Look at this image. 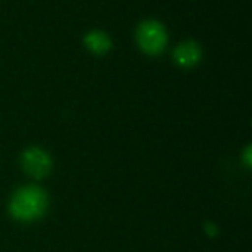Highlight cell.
Listing matches in <instances>:
<instances>
[{
	"instance_id": "cell-1",
	"label": "cell",
	"mask_w": 252,
	"mask_h": 252,
	"mask_svg": "<svg viewBox=\"0 0 252 252\" xmlns=\"http://www.w3.org/2000/svg\"><path fill=\"white\" fill-rule=\"evenodd\" d=\"M46 208V193L36 186L20 189L11 200V214L18 221H34L45 214Z\"/></svg>"
},
{
	"instance_id": "cell-2",
	"label": "cell",
	"mask_w": 252,
	"mask_h": 252,
	"mask_svg": "<svg viewBox=\"0 0 252 252\" xmlns=\"http://www.w3.org/2000/svg\"><path fill=\"white\" fill-rule=\"evenodd\" d=\"M138 43L149 54H158L166 43L165 29L156 21H146L138 29Z\"/></svg>"
},
{
	"instance_id": "cell-3",
	"label": "cell",
	"mask_w": 252,
	"mask_h": 252,
	"mask_svg": "<svg viewBox=\"0 0 252 252\" xmlns=\"http://www.w3.org/2000/svg\"><path fill=\"white\" fill-rule=\"evenodd\" d=\"M23 168L29 175L42 178L51 171V158L45 150L32 147L23 155Z\"/></svg>"
},
{
	"instance_id": "cell-4",
	"label": "cell",
	"mask_w": 252,
	"mask_h": 252,
	"mask_svg": "<svg viewBox=\"0 0 252 252\" xmlns=\"http://www.w3.org/2000/svg\"><path fill=\"white\" fill-rule=\"evenodd\" d=\"M175 61L183 65V67H191L194 65L199 58H200V49L196 43L193 42H186L181 43L177 49H175Z\"/></svg>"
},
{
	"instance_id": "cell-5",
	"label": "cell",
	"mask_w": 252,
	"mask_h": 252,
	"mask_svg": "<svg viewBox=\"0 0 252 252\" xmlns=\"http://www.w3.org/2000/svg\"><path fill=\"white\" fill-rule=\"evenodd\" d=\"M86 45L96 54L105 52L110 46V39L102 32H92L86 36Z\"/></svg>"
},
{
	"instance_id": "cell-6",
	"label": "cell",
	"mask_w": 252,
	"mask_h": 252,
	"mask_svg": "<svg viewBox=\"0 0 252 252\" xmlns=\"http://www.w3.org/2000/svg\"><path fill=\"white\" fill-rule=\"evenodd\" d=\"M243 163H245L248 168L252 169V146L246 147V150H245V153H243Z\"/></svg>"
}]
</instances>
